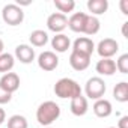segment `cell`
Segmentation results:
<instances>
[{
  "mask_svg": "<svg viewBox=\"0 0 128 128\" xmlns=\"http://www.w3.org/2000/svg\"><path fill=\"white\" fill-rule=\"evenodd\" d=\"M107 9H108L107 0H88V11L94 17L102 15L104 12H107Z\"/></svg>",
  "mask_w": 128,
  "mask_h": 128,
  "instance_id": "cell-17",
  "label": "cell"
},
{
  "mask_svg": "<svg viewBox=\"0 0 128 128\" xmlns=\"http://www.w3.org/2000/svg\"><path fill=\"white\" fill-rule=\"evenodd\" d=\"M51 47L54 53H65L71 48V39L65 33H57L51 39Z\"/></svg>",
  "mask_w": 128,
  "mask_h": 128,
  "instance_id": "cell-13",
  "label": "cell"
},
{
  "mask_svg": "<svg viewBox=\"0 0 128 128\" xmlns=\"http://www.w3.org/2000/svg\"><path fill=\"white\" fill-rule=\"evenodd\" d=\"M95 116L98 118H108L112 113H113V107H112V102L106 98H101V100H96L94 102V107H92Z\"/></svg>",
  "mask_w": 128,
  "mask_h": 128,
  "instance_id": "cell-14",
  "label": "cell"
},
{
  "mask_svg": "<svg viewBox=\"0 0 128 128\" xmlns=\"http://www.w3.org/2000/svg\"><path fill=\"white\" fill-rule=\"evenodd\" d=\"M116 63V71H119L120 74H128V54H120L118 57Z\"/></svg>",
  "mask_w": 128,
  "mask_h": 128,
  "instance_id": "cell-24",
  "label": "cell"
},
{
  "mask_svg": "<svg viewBox=\"0 0 128 128\" xmlns=\"http://www.w3.org/2000/svg\"><path fill=\"white\" fill-rule=\"evenodd\" d=\"M0 86H2L6 92L14 94L20 89V77L15 72H6L0 78Z\"/></svg>",
  "mask_w": 128,
  "mask_h": 128,
  "instance_id": "cell-11",
  "label": "cell"
},
{
  "mask_svg": "<svg viewBox=\"0 0 128 128\" xmlns=\"http://www.w3.org/2000/svg\"><path fill=\"white\" fill-rule=\"evenodd\" d=\"M2 18H3V21L8 26L15 27V26H20L24 21V12H23V9L18 5L9 3V5L3 6V9H2Z\"/></svg>",
  "mask_w": 128,
  "mask_h": 128,
  "instance_id": "cell-3",
  "label": "cell"
},
{
  "mask_svg": "<svg viewBox=\"0 0 128 128\" xmlns=\"http://www.w3.org/2000/svg\"><path fill=\"white\" fill-rule=\"evenodd\" d=\"M108 128H116V126H108Z\"/></svg>",
  "mask_w": 128,
  "mask_h": 128,
  "instance_id": "cell-31",
  "label": "cell"
},
{
  "mask_svg": "<svg viewBox=\"0 0 128 128\" xmlns=\"http://www.w3.org/2000/svg\"><path fill=\"white\" fill-rule=\"evenodd\" d=\"M113 98L118 102H126L128 101V83L126 82H119L113 88Z\"/></svg>",
  "mask_w": 128,
  "mask_h": 128,
  "instance_id": "cell-21",
  "label": "cell"
},
{
  "mask_svg": "<svg viewBox=\"0 0 128 128\" xmlns=\"http://www.w3.org/2000/svg\"><path fill=\"white\" fill-rule=\"evenodd\" d=\"M5 120H6V113H5V110L2 107H0V125H2Z\"/></svg>",
  "mask_w": 128,
  "mask_h": 128,
  "instance_id": "cell-29",
  "label": "cell"
},
{
  "mask_svg": "<svg viewBox=\"0 0 128 128\" xmlns=\"http://www.w3.org/2000/svg\"><path fill=\"white\" fill-rule=\"evenodd\" d=\"M101 29V23L98 20V17H94V15H86V23H84V29H83V33L84 35H96Z\"/></svg>",
  "mask_w": 128,
  "mask_h": 128,
  "instance_id": "cell-18",
  "label": "cell"
},
{
  "mask_svg": "<svg viewBox=\"0 0 128 128\" xmlns=\"http://www.w3.org/2000/svg\"><path fill=\"white\" fill-rule=\"evenodd\" d=\"M86 15L88 14H84V12H74L68 18V27L76 33H83L84 23H86Z\"/></svg>",
  "mask_w": 128,
  "mask_h": 128,
  "instance_id": "cell-16",
  "label": "cell"
},
{
  "mask_svg": "<svg viewBox=\"0 0 128 128\" xmlns=\"http://www.w3.org/2000/svg\"><path fill=\"white\" fill-rule=\"evenodd\" d=\"M72 51L86 54V56H92V53L95 51V44L90 38L88 36H80L72 42Z\"/></svg>",
  "mask_w": 128,
  "mask_h": 128,
  "instance_id": "cell-10",
  "label": "cell"
},
{
  "mask_svg": "<svg viewBox=\"0 0 128 128\" xmlns=\"http://www.w3.org/2000/svg\"><path fill=\"white\" fill-rule=\"evenodd\" d=\"M15 65V57L14 54L11 53H2L0 54V72L2 74H6V72H11L12 68Z\"/></svg>",
  "mask_w": 128,
  "mask_h": 128,
  "instance_id": "cell-20",
  "label": "cell"
},
{
  "mask_svg": "<svg viewBox=\"0 0 128 128\" xmlns=\"http://www.w3.org/2000/svg\"><path fill=\"white\" fill-rule=\"evenodd\" d=\"M44 128H51V126H44Z\"/></svg>",
  "mask_w": 128,
  "mask_h": 128,
  "instance_id": "cell-32",
  "label": "cell"
},
{
  "mask_svg": "<svg viewBox=\"0 0 128 128\" xmlns=\"http://www.w3.org/2000/svg\"><path fill=\"white\" fill-rule=\"evenodd\" d=\"M3 50H5V44H3V41L0 39V54L3 53Z\"/></svg>",
  "mask_w": 128,
  "mask_h": 128,
  "instance_id": "cell-30",
  "label": "cell"
},
{
  "mask_svg": "<svg viewBox=\"0 0 128 128\" xmlns=\"http://www.w3.org/2000/svg\"><path fill=\"white\" fill-rule=\"evenodd\" d=\"M70 110L74 116H84L89 110V102H88V98L80 95V96H76L71 100V104H70Z\"/></svg>",
  "mask_w": 128,
  "mask_h": 128,
  "instance_id": "cell-12",
  "label": "cell"
},
{
  "mask_svg": "<svg viewBox=\"0 0 128 128\" xmlns=\"http://www.w3.org/2000/svg\"><path fill=\"white\" fill-rule=\"evenodd\" d=\"M119 6H120L122 14H124V15H128V0H120Z\"/></svg>",
  "mask_w": 128,
  "mask_h": 128,
  "instance_id": "cell-27",
  "label": "cell"
},
{
  "mask_svg": "<svg viewBox=\"0 0 128 128\" xmlns=\"http://www.w3.org/2000/svg\"><path fill=\"white\" fill-rule=\"evenodd\" d=\"M11 100H12V94L6 92L2 86H0V106H2V104H8Z\"/></svg>",
  "mask_w": 128,
  "mask_h": 128,
  "instance_id": "cell-25",
  "label": "cell"
},
{
  "mask_svg": "<svg viewBox=\"0 0 128 128\" xmlns=\"http://www.w3.org/2000/svg\"><path fill=\"white\" fill-rule=\"evenodd\" d=\"M126 29H128V21H125L122 24V36L124 38H128V33H126Z\"/></svg>",
  "mask_w": 128,
  "mask_h": 128,
  "instance_id": "cell-28",
  "label": "cell"
},
{
  "mask_svg": "<svg viewBox=\"0 0 128 128\" xmlns=\"http://www.w3.org/2000/svg\"><path fill=\"white\" fill-rule=\"evenodd\" d=\"M29 41H30L32 47H44L48 42V33L45 30L36 29L29 35Z\"/></svg>",
  "mask_w": 128,
  "mask_h": 128,
  "instance_id": "cell-19",
  "label": "cell"
},
{
  "mask_svg": "<svg viewBox=\"0 0 128 128\" xmlns=\"http://www.w3.org/2000/svg\"><path fill=\"white\" fill-rule=\"evenodd\" d=\"M14 57L17 60H20L21 63H24V65H27V63H32L36 57L35 54V48H32V45L29 44H20L15 47V54Z\"/></svg>",
  "mask_w": 128,
  "mask_h": 128,
  "instance_id": "cell-8",
  "label": "cell"
},
{
  "mask_svg": "<svg viewBox=\"0 0 128 128\" xmlns=\"http://www.w3.org/2000/svg\"><path fill=\"white\" fill-rule=\"evenodd\" d=\"M60 116V107L54 101H44L36 108V120L42 126H50Z\"/></svg>",
  "mask_w": 128,
  "mask_h": 128,
  "instance_id": "cell-1",
  "label": "cell"
},
{
  "mask_svg": "<svg viewBox=\"0 0 128 128\" xmlns=\"http://www.w3.org/2000/svg\"><path fill=\"white\" fill-rule=\"evenodd\" d=\"M95 71L100 74V76H113L116 72V63L113 59H100L95 65Z\"/></svg>",
  "mask_w": 128,
  "mask_h": 128,
  "instance_id": "cell-15",
  "label": "cell"
},
{
  "mask_svg": "<svg viewBox=\"0 0 128 128\" xmlns=\"http://www.w3.org/2000/svg\"><path fill=\"white\" fill-rule=\"evenodd\" d=\"M66 27H68V17L60 12H54L47 18V29L54 35L62 33Z\"/></svg>",
  "mask_w": 128,
  "mask_h": 128,
  "instance_id": "cell-7",
  "label": "cell"
},
{
  "mask_svg": "<svg viewBox=\"0 0 128 128\" xmlns=\"http://www.w3.org/2000/svg\"><path fill=\"white\" fill-rule=\"evenodd\" d=\"M54 6H56V9L60 14L66 15L68 12H72L74 11L76 2H74V0H54Z\"/></svg>",
  "mask_w": 128,
  "mask_h": 128,
  "instance_id": "cell-22",
  "label": "cell"
},
{
  "mask_svg": "<svg viewBox=\"0 0 128 128\" xmlns=\"http://www.w3.org/2000/svg\"><path fill=\"white\" fill-rule=\"evenodd\" d=\"M53 90H54L56 96H59L62 100H72V98L82 95L80 84L76 80L70 78V77H63V78L57 80L54 88H53Z\"/></svg>",
  "mask_w": 128,
  "mask_h": 128,
  "instance_id": "cell-2",
  "label": "cell"
},
{
  "mask_svg": "<svg viewBox=\"0 0 128 128\" xmlns=\"http://www.w3.org/2000/svg\"><path fill=\"white\" fill-rule=\"evenodd\" d=\"M95 48L101 59H112L119 51V42L113 38H104L98 42Z\"/></svg>",
  "mask_w": 128,
  "mask_h": 128,
  "instance_id": "cell-5",
  "label": "cell"
},
{
  "mask_svg": "<svg viewBox=\"0 0 128 128\" xmlns=\"http://www.w3.org/2000/svg\"><path fill=\"white\" fill-rule=\"evenodd\" d=\"M116 128H128V116H122L118 122Z\"/></svg>",
  "mask_w": 128,
  "mask_h": 128,
  "instance_id": "cell-26",
  "label": "cell"
},
{
  "mask_svg": "<svg viewBox=\"0 0 128 128\" xmlns=\"http://www.w3.org/2000/svg\"><path fill=\"white\" fill-rule=\"evenodd\" d=\"M106 90H107V86H106V82L101 77H90L86 82L84 92H86V98H89V100L96 101V100L104 98Z\"/></svg>",
  "mask_w": 128,
  "mask_h": 128,
  "instance_id": "cell-4",
  "label": "cell"
},
{
  "mask_svg": "<svg viewBox=\"0 0 128 128\" xmlns=\"http://www.w3.org/2000/svg\"><path fill=\"white\" fill-rule=\"evenodd\" d=\"M8 128H29V124L23 114H12L8 119Z\"/></svg>",
  "mask_w": 128,
  "mask_h": 128,
  "instance_id": "cell-23",
  "label": "cell"
},
{
  "mask_svg": "<svg viewBox=\"0 0 128 128\" xmlns=\"http://www.w3.org/2000/svg\"><path fill=\"white\" fill-rule=\"evenodd\" d=\"M70 65L74 71H84L90 65V56H86V54H82V53H77V51H71Z\"/></svg>",
  "mask_w": 128,
  "mask_h": 128,
  "instance_id": "cell-9",
  "label": "cell"
},
{
  "mask_svg": "<svg viewBox=\"0 0 128 128\" xmlns=\"http://www.w3.org/2000/svg\"><path fill=\"white\" fill-rule=\"evenodd\" d=\"M38 66L45 71V72H51L59 66V57L54 51H42L38 56Z\"/></svg>",
  "mask_w": 128,
  "mask_h": 128,
  "instance_id": "cell-6",
  "label": "cell"
}]
</instances>
